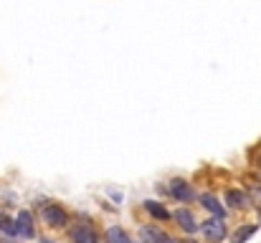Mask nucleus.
Returning <instances> with one entry per match:
<instances>
[{"label":"nucleus","mask_w":261,"mask_h":243,"mask_svg":"<svg viewBox=\"0 0 261 243\" xmlns=\"http://www.w3.org/2000/svg\"><path fill=\"white\" fill-rule=\"evenodd\" d=\"M0 220H3V218H0Z\"/></svg>","instance_id":"dca6fc26"},{"label":"nucleus","mask_w":261,"mask_h":243,"mask_svg":"<svg viewBox=\"0 0 261 243\" xmlns=\"http://www.w3.org/2000/svg\"><path fill=\"white\" fill-rule=\"evenodd\" d=\"M142 208H145L152 218H155L157 223H167V220H172V213H170L162 203H157V200H145V203H142Z\"/></svg>","instance_id":"1a4fd4ad"},{"label":"nucleus","mask_w":261,"mask_h":243,"mask_svg":"<svg viewBox=\"0 0 261 243\" xmlns=\"http://www.w3.org/2000/svg\"><path fill=\"white\" fill-rule=\"evenodd\" d=\"M223 200H226V205L233 208V210H244V208H249L251 197H249V193L238 190V188H228L226 195H223Z\"/></svg>","instance_id":"6e6552de"},{"label":"nucleus","mask_w":261,"mask_h":243,"mask_svg":"<svg viewBox=\"0 0 261 243\" xmlns=\"http://www.w3.org/2000/svg\"><path fill=\"white\" fill-rule=\"evenodd\" d=\"M41 220L43 226L51 228V231H61V228H69V213L66 208H61L56 203H41Z\"/></svg>","instance_id":"f257e3e1"},{"label":"nucleus","mask_w":261,"mask_h":243,"mask_svg":"<svg viewBox=\"0 0 261 243\" xmlns=\"http://www.w3.org/2000/svg\"><path fill=\"white\" fill-rule=\"evenodd\" d=\"M201 205H203L210 215H215V218H226V205H221V200H218L213 193H203V195H201Z\"/></svg>","instance_id":"9d476101"},{"label":"nucleus","mask_w":261,"mask_h":243,"mask_svg":"<svg viewBox=\"0 0 261 243\" xmlns=\"http://www.w3.org/2000/svg\"><path fill=\"white\" fill-rule=\"evenodd\" d=\"M256 231H259V223H244V226H238L236 233L231 236V243H246Z\"/></svg>","instance_id":"f8f14e48"},{"label":"nucleus","mask_w":261,"mask_h":243,"mask_svg":"<svg viewBox=\"0 0 261 243\" xmlns=\"http://www.w3.org/2000/svg\"><path fill=\"white\" fill-rule=\"evenodd\" d=\"M201 233H203L206 243H223L228 231H226L223 218H215V215H210V218H206L203 223H201Z\"/></svg>","instance_id":"f03ea898"},{"label":"nucleus","mask_w":261,"mask_h":243,"mask_svg":"<svg viewBox=\"0 0 261 243\" xmlns=\"http://www.w3.org/2000/svg\"><path fill=\"white\" fill-rule=\"evenodd\" d=\"M172 220H175V226H178L180 231H185L188 236H193L195 231H201L198 220H195V215H193L188 208H178L175 213H172Z\"/></svg>","instance_id":"39448f33"},{"label":"nucleus","mask_w":261,"mask_h":243,"mask_svg":"<svg viewBox=\"0 0 261 243\" xmlns=\"http://www.w3.org/2000/svg\"><path fill=\"white\" fill-rule=\"evenodd\" d=\"M140 241L142 243H178V238H172L170 233H165L162 228H155V226L140 228Z\"/></svg>","instance_id":"423d86ee"},{"label":"nucleus","mask_w":261,"mask_h":243,"mask_svg":"<svg viewBox=\"0 0 261 243\" xmlns=\"http://www.w3.org/2000/svg\"><path fill=\"white\" fill-rule=\"evenodd\" d=\"M178 243H201V241H195V238H190V236H188V238H180Z\"/></svg>","instance_id":"4468645a"},{"label":"nucleus","mask_w":261,"mask_h":243,"mask_svg":"<svg viewBox=\"0 0 261 243\" xmlns=\"http://www.w3.org/2000/svg\"><path fill=\"white\" fill-rule=\"evenodd\" d=\"M15 231L23 238H33L36 236V223H33V213L31 210H20L15 215Z\"/></svg>","instance_id":"0eeeda50"},{"label":"nucleus","mask_w":261,"mask_h":243,"mask_svg":"<svg viewBox=\"0 0 261 243\" xmlns=\"http://www.w3.org/2000/svg\"><path fill=\"white\" fill-rule=\"evenodd\" d=\"M69 241L71 243H102V236L94 231L92 223H74L69 226Z\"/></svg>","instance_id":"7ed1b4c3"},{"label":"nucleus","mask_w":261,"mask_h":243,"mask_svg":"<svg viewBox=\"0 0 261 243\" xmlns=\"http://www.w3.org/2000/svg\"><path fill=\"white\" fill-rule=\"evenodd\" d=\"M254 165H256V167L261 170V147L256 149V157H254Z\"/></svg>","instance_id":"ddd939ff"},{"label":"nucleus","mask_w":261,"mask_h":243,"mask_svg":"<svg viewBox=\"0 0 261 243\" xmlns=\"http://www.w3.org/2000/svg\"><path fill=\"white\" fill-rule=\"evenodd\" d=\"M104 243H132V238L122 226H109L104 231Z\"/></svg>","instance_id":"9b49d317"},{"label":"nucleus","mask_w":261,"mask_h":243,"mask_svg":"<svg viewBox=\"0 0 261 243\" xmlns=\"http://www.w3.org/2000/svg\"><path fill=\"white\" fill-rule=\"evenodd\" d=\"M167 193L175 197L178 203H193V200H195L193 185H190L188 180H183V178H172V180L167 183Z\"/></svg>","instance_id":"20e7f679"},{"label":"nucleus","mask_w":261,"mask_h":243,"mask_svg":"<svg viewBox=\"0 0 261 243\" xmlns=\"http://www.w3.org/2000/svg\"><path fill=\"white\" fill-rule=\"evenodd\" d=\"M41 243H53L51 238H41Z\"/></svg>","instance_id":"2eb2a0df"}]
</instances>
